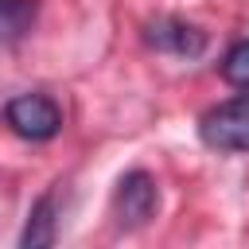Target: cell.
I'll return each instance as SVG.
<instances>
[{"mask_svg": "<svg viewBox=\"0 0 249 249\" xmlns=\"http://www.w3.org/2000/svg\"><path fill=\"white\" fill-rule=\"evenodd\" d=\"M198 136L218 152H249V93L222 101L198 121Z\"/></svg>", "mask_w": 249, "mask_h": 249, "instance_id": "1", "label": "cell"}, {"mask_svg": "<svg viewBox=\"0 0 249 249\" xmlns=\"http://www.w3.org/2000/svg\"><path fill=\"white\" fill-rule=\"evenodd\" d=\"M4 121L23 136V140H51L62 128V109L47 93H19L8 101Z\"/></svg>", "mask_w": 249, "mask_h": 249, "instance_id": "2", "label": "cell"}, {"mask_svg": "<svg viewBox=\"0 0 249 249\" xmlns=\"http://www.w3.org/2000/svg\"><path fill=\"white\" fill-rule=\"evenodd\" d=\"M160 206V187L148 171H128L121 183H117V195H113V218L117 226L124 230H136L144 226Z\"/></svg>", "mask_w": 249, "mask_h": 249, "instance_id": "3", "label": "cell"}, {"mask_svg": "<svg viewBox=\"0 0 249 249\" xmlns=\"http://www.w3.org/2000/svg\"><path fill=\"white\" fill-rule=\"evenodd\" d=\"M148 43L156 51H167V54H179V58H198L202 47H206V35L187 19L163 16V19L148 23Z\"/></svg>", "mask_w": 249, "mask_h": 249, "instance_id": "4", "label": "cell"}, {"mask_svg": "<svg viewBox=\"0 0 249 249\" xmlns=\"http://www.w3.org/2000/svg\"><path fill=\"white\" fill-rule=\"evenodd\" d=\"M39 4L35 0H0V43H16L31 31Z\"/></svg>", "mask_w": 249, "mask_h": 249, "instance_id": "5", "label": "cell"}, {"mask_svg": "<svg viewBox=\"0 0 249 249\" xmlns=\"http://www.w3.org/2000/svg\"><path fill=\"white\" fill-rule=\"evenodd\" d=\"M23 245H51L54 241V195H43L39 202H35V210H31V218H27V230H23V237H19Z\"/></svg>", "mask_w": 249, "mask_h": 249, "instance_id": "6", "label": "cell"}, {"mask_svg": "<svg viewBox=\"0 0 249 249\" xmlns=\"http://www.w3.org/2000/svg\"><path fill=\"white\" fill-rule=\"evenodd\" d=\"M222 78H226L230 86H241V89H249V39H241V43H233V47L226 51Z\"/></svg>", "mask_w": 249, "mask_h": 249, "instance_id": "7", "label": "cell"}]
</instances>
